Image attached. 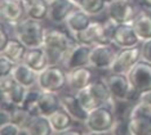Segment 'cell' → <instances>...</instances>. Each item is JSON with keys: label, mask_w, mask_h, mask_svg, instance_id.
Masks as SVG:
<instances>
[{"label": "cell", "mask_w": 151, "mask_h": 135, "mask_svg": "<svg viewBox=\"0 0 151 135\" xmlns=\"http://www.w3.org/2000/svg\"><path fill=\"white\" fill-rule=\"evenodd\" d=\"M76 40L68 34L57 27H47L44 34L43 48L45 49L50 64H62L67 51L71 49Z\"/></svg>", "instance_id": "1"}, {"label": "cell", "mask_w": 151, "mask_h": 135, "mask_svg": "<svg viewBox=\"0 0 151 135\" xmlns=\"http://www.w3.org/2000/svg\"><path fill=\"white\" fill-rule=\"evenodd\" d=\"M119 117L115 104H102L88 112L84 122V129L91 134H110L112 133Z\"/></svg>", "instance_id": "2"}, {"label": "cell", "mask_w": 151, "mask_h": 135, "mask_svg": "<svg viewBox=\"0 0 151 135\" xmlns=\"http://www.w3.org/2000/svg\"><path fill=\"white\" fill-rule=\"evenodd\" d=\"M12 30L13 36L21 40L27 48L43 46L45 27L43 26V23L40 21H35L26 17L21 22L13 25Z\"/></svg>", "instance_id": "3"}, {"label": "cell", "mask_w": 151, "mask_h": 135, "mask_svg": "<svg viewBox=\"0 0 151 135\" xmlns=\"http://www.w3.org/2000/svg\"><path fill=\"white\" fill-rule=\"evenodd\" d=\"M127 127L130 135H151V107L137 100L129 108Z\"/></svg>", "instance_id": "4"}, {"label": "cell", "mask_w": 151, "mask_h": 135, "mask_svg": "<svg viewBox=\"0 0 151 135\" xmlns=\"http://www.w3.org/2000/svg\"><path fill=\"white\" fill-rule=\"evenodd\" d=\"M105 81L109 86L112 98L116 102H133L136 103L139 98V93L130 84L128 76L125 74H114L110 72L106 76Z\"/></svg>", "instance_id": "5"}, {"label": "cell", "mask_w": 151, "mask_h": 135, "mask_svg": "<svg viewBox=\"0 0 151 135\" xmlns=\"http://www.w3.org/2000/svg\"><path fill=\"white\" fill-rule=\"evenodd\" d=\"M37 88L44 91L62 93L67 88V70L62 64H50L39 72Z\"/></svg>", "instance_id": "6"}, {"label": "cell", "mask_w": 151, "mask_h": 135, "mask_svg": "<svg viewBox=\"0 0 151 135\" xmlns=\"http://www.w3.org/2000/svg\"><path fill=\"white\" fill-rule=\"evenodd\" d=\"M139 9L136 0H111L106 5V17L116 23H132Z\"/></svg>", "instance_id": "7"}, {"label": "cell", "mask_w": 151, "mask_h": 135, "mask_svg": "<svg viewBox=\"0 0 151 135\" xmlns=\"http://www.w3.org/2000/svg\"><path fill=\"white\" fill-rule=\"evenodd\" d=\"M119 48L114 44H97L92 46L91 57H89V66L94 70H109L111 68L118 54Z\"/></svg>", "instance_id": "8"}, {"label": "cell", "mask_w": 151, "mask_h": 135, "mask_svg": "<svg viewBox=\"0 0 151 135\" xmlns=\"http://www.w3.org/2000/svg\"><path fill=\"white\" fill-rule=\"evenodd\" d=\"M141 59H142L141 45H137V46H133V48L119 49L114 63H112L111 68H110V72L127 75Z\"/></svg>", "instance_id": "9"}, {"label": "cell", "mask_w": 151, "mask_h": 135, "mask_svg": "<svg viewBox=\"0 0 151 135\" xmlns=\"http://www.w3.org/2000/svg\"><path fill=\"white\" fill-rule=\"evenodd\" d=\"M130 84L137 91L145 93L151 90V63L147 61L141 59L128 74Z\"/></svg>", "instance_id": "10"}, {"label": "cell", "mask_w": 151, "mask_h": 135, "mask_svg": "<svg viewBox=\"0 0 151 135\" xmlns=\"http://www.w3.org/2000/svg\"><path fill=\"white\" fill-rule=\"evenodd\" d=\"M1 19L6 25H16L27 17V5L22 0H0Z\"/></svg>", "instance_id": "11"}, {"label": "cell", "mask_w": 151, "mask_h": 135, "mask_svg": "<svg viewBox=\"0 0 151 135\" xmlns=\"http://www.w3.org/2000/svg\"><path fill=\"white\" fill-rule=\"evenodd\" d=\"M92 46L87 44L78 43L71 46V49L67 51L66 57L62 62V66L66 70H73V68L89 66V57H91Z\"/></svg>", "instance_id": "12"}, {"label": "cell", "mask_w": 151, "mask_h": 135, "mask_svg": "<svg viewBox=\"0 0 151 135\" xmlns=\"http://www.w3.org/2000/svg\"><path fill=\"white\" fill-rule=\"evenodd\" d=\"M93 80L94 74L91 66H83V67L67 70V88L74 93L88 88Z\"/></svg>", "instance_id": "13"}, {"label": "cell", "mask_w": 151, "mask_h": 135, "mask_svg": "<svg viewBox=\"0 0 151 135\" xmlns=\"http://www.w3.org/2000/svg\"><path fill=\"white\" fill-rule=\"evenodd\" d=\"M141 39L136 34L132 23H119L115 27L114 35H112V44L119 49L124 48H133L141 45Z\"/></svg>", "instance_id": "14"}, {"label": "cell", "mask_w": 151, "mask_h": 135, "mask_svg": "<svg viewBox=\"0 0 151 135\" xmlns=\"http://www.w3.org/2000/svg\"><path fill=\"white\" fill-rule=\"evenodd\" d=\"M78 8L73 0H52L49 1L48 19L53 25H63L70 13Z\"/></svg>", "instance_id": "15"}, {"label": "cell", "mask_w": 151, "mask_h": 135, "mask_svg": "<svg viewBox=\"0 0 151 135\" xmlns=\"http://www.w3.org/2000/svg\"><path fill=\"white\" fill-rule=\"evenodd\" d=\"M60 96H61V107L65 108L73 116L75 122L83 124L84 125L85 120L88 117V111L84 109V107L79 102L76 94L74 91L73 93H60Z\"/></svg>", "instance_id": "16"}, {"label": "cell", "mask_w": 151, "mask_h": 135, "mask_svg": "<svg viewBox=\"0 0 151 135\" xmlns=\"http://www.w3.org/2000/svg\"><path fill=\"white\" fill-rule=\"evenodd\" d=\"M92 21H93L92 16L78 6L76 9L70 13V16L66 18L63 25H65V29L68 31V34L73 37H75L79 32H81L83 30L87 29L91 25Z\"/></svg>", "instance_id": "17"}, {"label": "cell", "mask_w": 151, "mask_h": 135, "mask_svg": "<svg viewBox=\"0 0 151 135\" xmlns=\"http://www.w3.org/2000/svg\"><path fill=\"white\" fill-rule=\"evenodd\" d=\"M27 50H29V48H27L19 39H17L16 36H12L4 46L0 48V53H1V55H4V57H6L8 59L14 62L16 64L25 61Z\"/></svg>", "instance_id": "18"}, {"label": "cell", "mask_w": 151, "mask_h": 135, "mask_svg": "<svg viewBox=\"0 0 151 135\" xmlns=\"http://www.w3.org/2000/svg\"><path fill=\"white\" fill-rule=\"evenodd\" d=\"M12 76L16 79V81L18 84L23 85L27 89L37 86V76H39V74L36 71H34L31 67H29L25 62L17 63L14 66V68L12 71Z\"/></svg>", "instance_id": "19"}, {"label": "cell", "mask_w": 151, "mask_h": 135, "mask_svg": "<svg viewBox=\"0 0 151 135\" xmlns=\"http://www.w3.org/2000/svg\"><path fill=\"white\" fill-rule=\"evenodd\" d=\"M61 107V96L60 93H53V91H44L42 90L37 99V115H44L49 116L52 115L54 111H57Z\"/></svg>", "instance_id": "20"}, {"label": "cell", "mask_w": 151, "mask_h": 135, "mask_svg": "<svg viewBox=\"0 0 151 135\" xmlns=\"http://www.w3.org/2000/svg\"><path fill=\"white\" fill-rule=\"evenodd\" d=\"M25 63L31 67L34 71H36L37 74L39 72L44 71L48 66H50L49 63V58H48V54L45 49L43 46H37V48H29L25 57Z\"/></svg>", "instance_id": "21"}, {"label": "cell", "mask_w": 151, "mask_h": 135, "mask_svg": "<svg viewBox=\"0 0 151 135\" xmlns=\"http://www.w3.org/2000/svg\"><path fill=\"white\" fill-rule=\"evenodd\" d=\"M48 117H49L50 125H52L53 134H63L66 130H68L71 126H74L76 124L73 119V116L62 107H60Z\"/></svg>", "instance_id": "22"}, {"label": "cell", "mask_w": 151, "mask_h": 135, "mask_svg": "<svg viewBox=\"0 0 151 135\" xmlns=\"http://www.w3.org/2000/svg\"><path fill=\"white\" fill-rule=\"evenodd\" d=\"M132 26L141 41L151 39V12L141 8L134 19L132 21Z\"/></svg>", "instance_id": "23"}, {"label": "cell", "mask_w": 151, "mask_h": 135, "mask_svg": "<svg viewBox=\"0 0 151 135\" xmlns=\"http://www.w3.org/2000/svg\"><path fill=\"white\" fill-rule=\"evenodd\" d=\"M25 127L29 131V135H50L53 129L48 116L44 115H32L27 121Z\"/></svg>", "instance_id": "24"}, {"label": "cell", "mask_w": 151, "mask_h": 135, "mask_svg": "<svg viewBox=\"0 0 151 135\" xmlns=\"http://www.w3.org/2000/svg\"><path fill=\"white\" fill-rule=\"evenodd\" d=\"M48 12H49V3L47 0H35L30 5H27V18L43 22L48 19Z\"/></svg>", "instance_id": "25"}, {"label": "cell", "mask_w": 151, "mask_h": 135, "mask_svg": "<svg viewBox=\"0 0 151 135\" xmlns=\"http://www.w3.org/2000/svg\"><path fill=\"white\" fill-rule=\"evenodd\" d=\"M106 5H107L106 0H83V3L79 5V8L85 10L92 17H96L105 13Z\"/></svg>", "instance_id": "26"}, {"label": "cell", "mask_w": 151, "mask_h": 135, "mask_svg": "<svg viewBox=\"0 0 151 135\" xmlns=\"http://www.w3.org/2000/svg\"><path fill=\"white\" fill-rule=\"evenodd\" d=\"M31 117V113L22 106H13L11 108V121L19 126H25Z\"/></svg>", "instance_id": "27"}, {"label": "cell", "mask_w": 151, "mask_h": 135, "mask_svg": "<svg viewBox=\"0 0 151 135\" xmlns=\"http://www.w3.org/2000/svg\"><path fill=\"white\" fill-rule=\"evenodd\" d=\"M75 94H76L79 102L81 103V106L84 107V109L88 111V112H89V111H92L93 108H96V107L99 106L98 103H97V100L94 99V96L92 95L91 90H89L88 88L79 90V91H76Z\"/></svg>", "instance_id": "28"}, {"label": "cell", "mask_w": 151, "mask_h": 135, "mask_svg": "<svg viewBox=\"0 0 151 135\" xmlns=\"http://www.w3.org/2000/svg\"><path fill=\"white\" fill-rule=\"evenodd\" d=\"M22 126L17 125L13 121L5 122L3 125H0V134L1 135H21Z\"/></svg>", "instance_id": "29"}, {"label": "cell", "mask_w": 151, "mask_h": 135, "mask_svg": "<svg viewBox=\"0 0 151 135\" xmlns=\"http://www.w3.org/2000/svg\"><path fill=\"white\" fill-rule=\"evenodd\" d=\"M14 66H16L14 62L8 59L4 55H0V77H1V76L12 75V71H13V68H14Z\"/></svg>", "instance_id": "30"}, {"label": "cell", "mask_w": 151, "mask_h": 135, "mask_svg": "<svg viewBox=\"0 0 151 135\" xmlns=\"http://www.w3.org/2000/svg\"><path fill=\"white\" fill-rule=\"evenodd\" d=\"M141 54H142L143 61H147L151 63V39L141 43Z\"/></svg>", "instance_id": "31"}, {"label": "cell", "mask_w": 151, "mask_h": 135, "mask_svg": "<svg viewBox=\"0 0 151 135\" xmlns=\"http://www.w3.org/2000/svg\"><path fill=\"white\" fill-rule=\"evenodd\" d=\"M11 35H9V31L5 30V25L3 23L1 25V30H0V48H3L4 45L8 43V40L11 39Z\"/></svg>", "instance_id": "32"}, {"label": "cell", "mask_w": 151, "mask_h": 135, "mask_svg": "<svg viewBox=\"0 0 151 135\" xmlns=\"http://www.w3.org/2000/svg\"><path fill=\"white\" fill-rule=\"evenodd\" d=\"M138 100L146 103V104H149L151 107V90H149V91H145V93H141Z\"/></svg>", "instance_id": "33"}, {"label": "cell", "mask_w": 151, "mask_h": 135, "mask_svg": "<svg viewBox=\"0 0 151 135\" xmlns=\"http://www.w3.org/2000/svg\"><path fill=\"white\" fill-rule=\"evenodd\" d=\"M83 133H84L83 130H81V129H79V127H76V126L74 125V126H71L68 130L65 131L63 134H65V135H68V134H70V135H71V134H76V135H79V134H83Z\"/></svg>", "instance_id": "34"}, {"label": "cell", "mask_w": 151, "mask_h": 135, "mask_svg": "<svg viewBox=\"0 0 151 135\" xmlns=\"http://www.w3.org/2000/svg\"><path fill=\"white\" fill-rule=\"evenodd\" d=\"M139 1H141V5H143V8L151 12V0H139Z\"/></svg>", "instance_id": "35"}, {"label": "cell", "mask_w": 151, "mask_h": 135, "mask_svg": "<svg viewBox=\"0 0 151 135\" xmlns=\"http://www.w3.org/2000/svg\"><path fill=\"white\" fill-rule=\"evenodd\" d=\"M22 1L25 3L26 5H30V4H31V3H34V1H35V0H22Z\"/></svg>", "instance_id": "36"}, {"label": "cell", "mask_w": 151, "mask_h": 135, "mask_svg": "<svg viewBox=\"0 0 151 135\" xmlns=\"http://www.w3.org/2000/svg\"><path fill=\"white\" fill-rule=\"evenodd\" d=\"M73 1H74V3H75V4H76V5L79 6V5H80V4H81V3H83V0H73Z\"/></svg>", "instance_id": "37"}, {"label": "cell", "mask_w": 151, "mask_h": 135, "mask_svg": "<svg viewBox=\"0 0 151 135\" xmlns=\"http://www.w3.org/2000/svg\"><path fill=\"white\" fill-rule=\"evenodd\" d=\"M47 1H48V3H49V1H52V0H47Z\"/></svg>", "instance_id": "38"}, {"label": "cell", "mask_w": 151, "mask_h": 135, "mask_svg": "<svg viewBox=\"0 0 151 135\" xmlns=\"http://www.w3.org/2000/svg\"><path fill=\"white\" fill-rule=\"evenodd\" d=\"M106 1H107V3H109V1H111V0H106Z\"/></svg>", "instance_id": "39"}]
</instances>
